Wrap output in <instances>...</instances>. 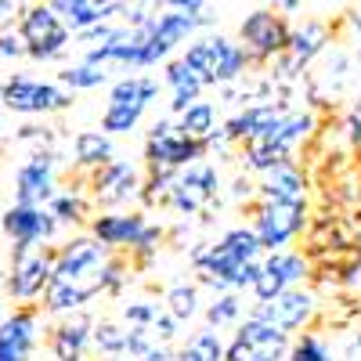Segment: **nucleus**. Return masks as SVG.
Instances as JSON below:
<instances>
[{
	"label": "nucleus",
	"mask_w": 361,
	"mask_h": 361,
	"mask_svg": "<svg viewBox=\"0 0 361 361\" xmlns=\"http://www.w3.org/2000/svg\"><path fill=\"white\" fill-rule=\"evenodd\" d=\"M90 235L112 253H130V264L152 267L159 246H163V224H152L141 209H102L90 217Z\"/></svg>",
	"instance_id": "f257e3e1"
},
{
	"label": "nucleus",
	"mask_w": 361,
	"mask_h": 361,
	"mask_svg": "<svg viewBox=\"0 0 361 361\" xmlns=\"http://www.w3.org/2000/svg\"><path fill=\"white\" fill-rule=\"evenodd\" d=\"M180 62H185L206 87H228V83H238L246 76L253 58L238 40H231L224 33H209V37H195L192 44H185Z\"/></svg>",
	"instance_id": "f03ea898"
},
{
	"label": "nucleus",
	"mask_w": 361,
	"mask_h": 361,
	"mask_svg": "<svg viewBox=\"0 0 361 361\" xmlns=\"http://www.w3.org/2000/svg\"><path fill=\"white\" fill-rule=\"evenodd\" d=\"M209 145L199 137L180 134L173 119H156L145 137V170H185L199 159H206Z\"/></svg>",
	"instance_id": "7ed1b4c3"
},
{
	"label": "nucleus",
	"mask_w": 361,
	"mask_h": 361,
	"mask_svg": "<svg viewBox=\"0 0 361 361\" xmlns=\"http://www.w3.org/2000/svg\"><path fill=\"white\" fill-rule=\"evenodd\" d=\"M250 224H253V231L260 235L264 253H279V250H289L296 238L307 231L311 214H307V202H271V199H257Z\"/></svg>",
	"instance_id": "20e7f679"
},
{
	"label": "nucleus",
	"mask_w": 361,
	"mask_h": 361,
	"mask_svg": "<svg viewBox=\"0 0 361 361\" xmlns=\"http://www.w3.org/2000/svg\"><path fill=\"white\" fill-rule=\"evenodd\" d=\"M289 40H293V25L275 8H257L238 25V44L250 51L253 66L279 62L282 54H289Z\"/></svg>",
	"instance_id": "39448f33"
},
{
	"label": "nucleus",
	"mask_w": 361,
	"mask_h": 361,
	"mask_svg": "<svg viewBox=\"0 0 361 361\" xmlns=\"http://www.w3.org/2000/svg\"><path fill=\"white\" fill-rule=\"evenodd\" d=\"M4 109L18 116H51L73 105V90L51 80H33V76H8L0 83Z\"/></svg>",
	"instance_id": "423d86ee"
},
{
	"label": "nucleus",
	"mask_w": 361,
	"mask_h": 361,
	"mask_svg": "<svg viewBox=\"0 0 361 361\" xmlns=\"http://www.w3.org/2000/svg\"><path fill=\"white\" fill-rule=\"evenodd\" d=\"M214 202H221V173L209 159H199L185 170H177L173 188L166 195V206L177 209L180 217H195L202 209H209Z\"/></svg>",
	"instance_id": "0eeeda50"
},
{
	"label": "nucleus",
	"mask_w": 361,
	"mask_h": 361,
	"mask_svg": "<svg viewBox=\"0 0 361 361\" xmlns=\"http://www.w3.org/2000/svg\"><path fill=\"white\" fill-rule=\"evenodd\" d=\"M18 29L25 37L29 58H37V62H54V58H62L69 40H73V29L62 22V15H58L51 4L25 8L22 18H18Z\"/></svg>",
	"instance_id": "6e6552de"
},
{
	"label": "nucleus",
	"mask_w": 361,
	"mask_h": 361,
	"mask_svg": "<svg viewBox=\"0 0 361 361\" xmlns=\"http://www.w3.org/2000/svg\"><path fill=\"white\" fill-rule=\"evenodd\" d=\"M289 333L275 329L271 322L250 314L246 322L235 325V336L228 343L224 361H286L289 357Z\"/></svg>",
	"instance_id": "1a4fd4ad"
},
{
	"label": "nucleus",
	"mask_w": 361,
	"mask_h": 361,
	"mask_svg": "<svg viewBox=\"0 0 361 361\" xmlns=\"http://www.w3.org/2000/svg\"><path fill=\"white\" fill-rule=\"evenodd\" d=\"M202 25H209V15H188V11H173V8H163L152 22H148V44H145V66L152 69L159 62L180 47V44H192L195 33Z\"/></svg>",
	"instance_id": "9d476101"
},
{
	"label": "nucleus",
	"mask_w": 361,
	"mask_h": 361,
	"mask_svg": "<svg viewBox=\"0 0 361 361\" xmlns=\"http://www.w3.org/2000/svg\"><path fill=\"white\" fill-rule=\"evenodd\" d=\"M54 282V250L47 246H25L15 250L11 271H8V296L18 300V304H33V300H44L47 286Z\"/></svg>",
	"instance_id": "9b49d317"
},
{
	"label": "nucleus",
	"mask_w": 361,
	"mask_h": 361,
	"mask_svg": "<svg viewBox=\"0 0 361 361\" xmlns=\"http://www.w3.org/2000/svg\"><path fill=\"white\" fill-rule=\"evenodd\" d=\"M311 279V260L307 253L296 250H279V253H264L260 260V279L253 286L257 304H267V300L282 296L286 289H296Z\"/></svg>",
	"instance_id": "f8f14e48"
},
{
	"label": "nucleus",
	"mask_w": 361,
	"mask_h": 361,
	"mask_svg": "<svg viewBox=\"0 0 361 361\" xmlns=\"http://www.w3.org/2000/svg\"><path fill=\"white\" fill-rule=\"evenodd\" d=\"M141 170L130 159H112L105 166H98L94 173H87V188L94 195L98 206L105 209H119L134 199H141Z\"/></svg>",
	"instance_id": "ddd939ff"
},
{
	"label": "nucleus",
	"mask_w": 361,
	"mask_h": 361,
	"mask_svg": "<svg viewBox=\"0 0 361 361\" xmlns=\"http://www.w3.org/2000/svg\"><path fill=\"white\" fill-rule=\"evenodd\" d=\"M253 314L293 336V333H304V329L314 322V314H318V296H314L311 289H304V286H296V289H286V293L275 296V300H267V304H257Z\"/></svg>",
	"instance_id": "4468645a"
},
{
	"label": "nucleus",
	"mask_w": 361,
	"mask_h": 361,
	"mask_svg": "<svg viewBox=\"0 0 361 361\" xmlns=\"http://www.w3.org/2000/svg\"><path fill=\"white\" fill-rule=\"evenodd\" d=\"M0 228L4 235L15 243V250H25V246H40L47 238H54L58 231V221L47 206H22L15 202L4 217H0Z\"/></svg>",
	"instance_id": "2eb2a0df"
},
{
	"label": "nucleus",
	"mask_w": 361,
	"mask_h": 361,
	"mask_svg": "<svg viewBox=\"0 0 361 361\" xmlns=\"http://www.w3.org/2000/svg\"><path fill=\"white\" fill-rule=\"evenodd\" d=\"M54 152L40 148L15 173V202L22 206H47L54 199Z\"/></svg>",
	"instance_id": "dca6fc26"
},
{
	"label": "nucleus",
	"mask_w": 361,
	"mask_h": 361,
	"mask_svg": "<svg viewBox=\"0 0 361 361\" xmlns=\"http://www.w3.org/2000/svg\"><path fill=\"white\" fill-rule=\"evenodd\" d=\"M40 311L44 307H18L0 322V361H29L40 340Z\"/></svg>",
	"instance_id": "f3484780"
},
{
	"label": "nucleus",
	"mask_w": 361,
	"mask_h": 361,
	"mask_svg": "<svg viewBox=\"0 0 361 361\" xmlns=\"http://www.w3.org/2000/svg\"><path fill=\"white\" fill-rule=\"evenodd\" d=\"M286 105L282 102H257V105H246L238 109L228 123L221 127L224 130V141L228 145H246V141H257L264 134H271V127L282 119Z\"/></svg>",
	"instance_id": "a211bd4d"
},
{
	"label": "nucleus",
	"mask_w": 361,
	"mask_h": 361,
	"mask_svg": "<svg viewBox=\"0 0 361 361\" xmlns=\"http://www.w3.org/2000/svg\"><path fill=\"white\" fill-rule=\"evenodd\" d=\"M90 336H94V318L83 314V311L66 314V318L47 333L51 357H54V361H83V357H87V347H90Z\"/></svg>",
	"instance_id": "6ab92c4d"
},
{
	"label": "nucleus",
	"mask_w": 361,
	"mask_h": 361,
	"mask_svg": "<svg viewBox=\"0 0 361 361\" xmlns=\"http://www.w3.org/2000/svg\"><path fill=\"white\" fill-rule=\"evenodd\" d=\"M257 195L260 199H271V202H307V173L296 159L275 166L260 173V185H257Z\"/></svg>",
	"instance_id": "aec40b11"
},
{
	"label": "nucleus",
	"mask_w": 361,
	"mask_h": 361,
	"mask_svg": "<svg viewBox=\"0 0 361 361\" xmlns=\"http://www.w3.org/2000/svg\"><path fill=\"white\" fill-rule=\"evenodd\" d=\"M329 44H333V33H329V25L325 22H300L293 25V40H289V58L300 66V69H307L314 58H322L329 51Z\"/></svg>",
	"instance_id": "412c9836"
},
{
	"label": "nucleus",
	"mask_w": 361,
	"mask_h": 361,
	"mask_svg": "<svg viewBox=\"0 0 361 361\" xmlns=\"http://www.w3.org/2000/svg\"><path fill=\"white\" fill-rule=\"evenodd\" d=\"M314 130H318V116H314L311 109H286L282 119H279V123L271 127V134H264V137L279 141L282 148L296 152L300 145H307V141L314 137Z\"/></svg>",
	"instance_id": "4be33fe9"
},
{
	"label": "nucleus",
	"mask_w": 361,
	"mask_h": 361,
	"mask_svg": "<svg viewBox=\"0 0 361 361\" xmlns=\"http://www.w3.org/2000/svg\"><path fill=\"white\" fill-rule=\"evenodd\" d=\"M73 159L83 173H94L98 166L116 159V145L105 130H80L73 137Z\"/></svg>",
	"instance_id": "5701e85b"
},
{
	"label": "nucleus",
	"mask_w": 361,
	"mask_h": 361,
	"mask_svg": "<svg viewBox=\"0 0 361 361\" xmlns=\"http://www.w3.org/2000/svg\"><path fill=\"white\" fill-rule=\"evenodd\" d=\"M163 83H166V90H170V109H173L177 116L185 112L188 105H195V102L202 98V90H206V83H202L185 62H180V58L166 66Z\"/></svg>",
	"instance_id": "b1692460"
},
{
	"label": "nucleus",
	"mask_w": 361,
	"mask_h": 361,
	"mask_svg": "<svg viewBox=\"0 0 361 361\" xmlns=\"http://www.w3.org/2000/svg\"><path fill=\"white\" fill-rule=\"evenodd\" d=\"M289 159H293L289 148H282L279 141H271V137H257V141L243 145V166L253 170V173H267V170H275V166H282Z\"/></svg>",
	"instance_id": "393cba45"
},
{
	"label": "nucleus",
	"mask_w": 361,
	"mask_h": 361,
	"mask_svg": "<svg viewBox=\"0 0 361 361\" xmlns=\"http://www.w3.org/2000/svg\"><path fill=\"white\" fill-rule=\"evenodd\" d=\"M177 127H180V134H188V137H199V141H206L209 145V137H214L221 127H217V105L214 102H195V105H188L185 112L177 116Z\"/></svg>",
	"instance_id": "a878e982"
},
{
	"label": "nucleus",
	"mask_w": 361,
	"mask_h": 361,
	"mask_svg": "<svg viewBox=\"0 0 361 361\" xmlns=\"http://www.w3.org/2000/svg\"><path fill=\"white\" fill-rule=\"evenodd\" d=\"M224 354H228V343L221 340L217 329L206 325L195 336H188V343L180 347L177 361H224Z\"/></svg>",
	"instance_id": "bb28decb"
},
{
	"label": "nucleus",
	"mask_w": 361,
	"mask_h": 361,
	"mask_svg": "<svg viewBox=\"0 0 361 361\" xmlns=\"http://www.w3.org/2000/svg\"><path fill=\"white\" fill-rule=\"evenodd\" d=\"M148 105H130V102H109L105 112H102V130L109 137H123V134H134L141 116H145Z\"/></svg>",
	"instance_id": "cd10ccee"
},
{
	"label": "nucleus",
	"mask_w": 361,
	"mask_h": 361,
	"mask_svg": "<svg viewBox=\"0 0 361 361\" xmlns=\"http://www.w3.org/2000/svg\"><path fill=\"white\" fill-rule=\"evenodd\" d=\"M44 4H51L58 15H62V22L73 29V37L76 33H83V29H90V25H98V22H105L102 18V11L90 4V0H44Z\"/></svg>",
	"instance_id": "c85d7f7f"
},
{
	"label": "nucleus",
	"mask_w": 361,
	"mask_h": 361,
	"mask_svg": "<svg viewBox=\"0 0 361 361\" xmlns=\"http://www.w3.org/2000/svg\"><path fill=\"white\" fill-rule=\"evenodd\" d=\"M127 336L130 325L119 322H94V336H90V347L105 357H127Z\"/></svg>",
	"instance_id": "c756f323"
},
{
	"label": "nucleus",
	"mask_w": 361,
	"mask_h": 361,
	"mask_svg": "<svg viewBox=\"0 0 361 361\" xmlns=\"http://www.w3.org/2000/svg\"><path fill=\"white\" fill-rule=\"evenodd\" d=\"M58 83L69 87L73 94L76 90H98L109 83V66H94V62H76L69 69H62V76H58Z\"/></svg>",
	"instance_id": "7c9ffc66"
},
{
	"label": "nucleus",
	"mask_w": 361,
	"mask_h": 361,
	"mask_svg": "<svg viewBox=\"0 0 361 361\" xmlns=\"http://www.w3.org/2000/svg\"><path fill=\"white\" fill-rule=\"evenodd\" d=\"M166 311L185 325V322H192L195 314H199V286L195 282H177V286H170V293H166Z\"/></svg>",
	"instance_id": "2f4dec72"
},
{
	"label": "nucleus",
	"mask_w": 361,
	"mask_h": 361,
	"mask_svg": "<svg viewBox=\"0 0 361 361\" xmlns=\"http://www.w3.org/2000/svg\"><path fill=\"white\" fill-rule=\"evenodd\" d=\"M47 209L54 214L58 224H80V221H87V214H90V202H87L76 188H69V192H58V195L47 202Z\"/></svg>",
	"instance_id": "473e14b6"
},
{
	"label": "nucleus",
	"mask_w": 361,
	"mask_h": 361,
	"mask_svg": "<svg viewBox=\"0 0 361 361\" xmlns=\"http://www.w3.org/2000/svg\"><path fill=\"white\" fill-rule=\"evenodd\" d=\"M238 322H243V300H238V293H217L214 304L206 307V325L224 329V325H238Z\"/></svg>",
	"instance_id": "72a5a7b5"
},
{
	"label": "nucleus",
	"mask_w": 361,
	"mask_h": 361,
	"mask_svg": "<svg viewBox=\"0 0 361 361\" xmlns=\"http://www.w3.org/2000/svg\"><path fill=\"white\" fill-rule=\"evenodd\" d=\"M286 361H333V350L318 333H300L289 343V357Z\"/></svg>",
	"instance_id": "f704fd0d"
},
{
	"label": "nucleus",
	"mask_w": 361,
	"mask_h": 361,
	"mask_svg": "<svg viewBox=\"0 0 361 361\" xmlns=\"http://www.w3.org/2000/svg\"><path fill=\"white\" fill-rule=\"evenodd\" d=\"M322 58H325V69H322V80H325V83L340 87L347 76H354V54H347V51L333 47V51H325Z\"/></svg>",
	"instance_id": "c9c22d12"
},
{
	"label": "nucleus",
	"mask_w": 361,
	"mask_h": 361,
	"mask_svg": "<svg viewBox=\"0 0 361 361\" xmlns=\"http://www.w3.org/2000/svg\"><path fill=\"white\" fill-rule=\"evenodd\" d=\"M159 314H163V307L156 300H130V304H123V322L130 329H152Z\"/></svg>",
	"instance_id": "e433bc0d"
},
{
	"label": "nucleus",
	"mask_w": 361,
	"mask_h": 361,
	"mask_svg": "<svg viewBox=\"0 0 361 361\" xmlns=\"http://www.w3.org/2000/svg\"><path fill=\"white\" fill-rule=\"evenodd\" d=\"M25 37L15 22H0V58H25Z\"/></svg>",
	"instance_id": "4c0bfd02"
},
{
	"label": "nucleus",
	"mask_w": 361,
	"mask_h": 361,
	"mask_svg": "<svg viewBox=\"0 0 361 361\" xmlns=\"http://www.w3.org/2000/svg\"><path fill=\"white\" fill-rule=\"evenodd\" d=\"M156 343H163V340L152 333V329H130V336H127V354H130L134 361H141Z\"/></svg>",
	"instance_id": "58836bf2"
},
{
	"label": "nucleus",
	"mask_w": 361,
	"mask_h": 361,
	"mask_svg": "<svg viewBox=\"0 0 361 361\" xmlns=\"http://www.w3.org/2000/svg\"><path fill=\"white\" fill-rule=\"evenodd\" d=\"M177 325H180V322H177V318H173L170 311H163V314L156 318V325H152V333H156V336H159L163 343H170V340L177 336Z\"/></svg>",
	"instance_id": "ea45409f"
},
{
	"label": "nucleus",
	"mask_w": 361,
	"mask_h": 361,
	"mask_svg": "<svg viewBox=\"0 0 361 361\" xmlns=\"http://www.w3.org/2000/svg\"><path fill=\"white\" fill-rule=\"evenodd\" d=\"M343 134H347L350 148H361V116L354 109H347V116H343Z\"/></svg>",
	"instance_id": "a19ab883"
},
{
	"label": "nucleus",
	"mask_w": 361,
	"mask_h": 361,
	"mask_svg": "<svg viewBox=\"0 0 361 361\" xmlns=\"http://www.w3.org/2000/svg\"><path fill=\"white\" fill-rule=\"evenodd\" d=\"M253 195H257V185H253V180H250L246 173H243V177H235V185H231V199H235V202H243V199L250 202Z\"/></svg>",
	"instance_id": "79ce46f5"
},
{
	"label": "nucleus",
	"mask_w": 361,
	"mask_h": 361,
	"mask_svg": "<svg viewBox=\"0 0 361 361\" xmlns=\"http://www.w3.org/2000/svg\"><path fill=\"white\" fill-rule=\"evenodd\" d=\"M90 4L102 11L105 22H119V11H123V0H90Z\"/></svg>",
	"instance_id": "37998d69"
},
{
	"label": "nucleus",
	"mask_w": 361,
	"mask_h": 361,
	"mask_svg": "<svg viewBox=\"0 0 361 361\" xmlns=\"http://www.w3.org/2000/svg\"><path fill=\"white\" fill-rule=\"evenodd\" d=\"M166 8H173V11H188V15H199L202 8H206V0H163Z\"/></svg>",
	"instance_id": "c03bdc74"
},
{
	"label": "nucleus",
	"mask_w": 361,
	"mask_h": 361,
	"mask_svg": "<svg viewBox=\"0 0 361 361\" xmlns=\"http://www.w3.org/2000/svg\"><path fill=\"white\" fill-rule=\"evenodd\" d=\"M141 361H173V350H170V343H156Z\"/></svg>",
	"instance_id": "a18cd8bd"
},
{
	"label": "nucleus",
	"mask_w": 361,
	"mask_h": 361,
	"mask_svg": "<svg viewBox=\"0 0 361 361\" xmlns=\"http://www.w3.org/2000/svg\"><path fill=\"white\" fill-rule=\"evenodd\" d=\"M271 8L275 11H282V15H293V11H300V4H304V0H267Z\"/></svg>",
	"instance_id": "49530a36"
},
{
	"label": "nucleus",
	"mask_w": 361,
	"mask_h": 361,
	"mask_svg": "<svg viewBox=\"0 0 361 361\" xmlns=\"http://www.w3.org/2000/svg\"><path fill=\"white\" fill-rule=\"evenodd\" d=\"M354 80H357V87H361V44H357V51H354Z\"/></svg>",
	"instance_id": "de8ad7c7"
},
{
	"label": "nucleus",
	"mask_w": 361,
	"mask_h": 361,
	"mask_svg": "<svg viewBox=\"0 0 361 361\" xmlns=\"http://www.w3.org/2000/svg\"><path fill=\"white\" fill-rule=\"evenodd\" d=\"M350 29H354V33H361V15H354V18H350Z\"/></svg>",
	"instance_id": "09e8293b"
},
{
	"label": "nucleus",
	"mask_w": 361,
	"mask_h": 361,
	"mask_svg": "<svg viewBox=\"0 0 361 361\" xmlns=\"http://www.w3.org/2000/svg\"><path fill=\"white\" fill-rule=\"evenodd\" d=\"M354 112H357V116H361V98H357V105H354Z\"/></svg>",
	"instance_id": "8fccbe9b"
},
{
	"label": "nucleus",
	"mask_w": 361,
	"mask_h": 361,
	"mask_svg": "<svg viewBox=\"0 0 361 361\" xmlns=\"http://www.w3.org/2000/svg\"><path fill=\"white\" fill-rule=\"evenodd\" d=\"M109 361H127V357H109Z\"/></svg>",
	"instance_id": "3c124183"
},
{
	"label": "nucleus",
	"mask_w": 361,
	"mask_h": 361,
	"mask_svg": "<svg viewBox=\"0 0 361 361\" xmlns=\"http://www.w3.org/2000/svg\"><path fill=\"white\" fill-rule=\"evenodd\" d=\"M357 202H361V195H357Z\"/></svg>",
	"instance_id": "603ef678"
}]
</instances>
